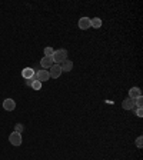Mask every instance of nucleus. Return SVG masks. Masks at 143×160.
<instances>
[{
    "label": "nucleus",
    "instance_id": "obj_1",
    "mask_svg": "<svg viewBox=\"0 0 143 160\" xmlns=\"http://www.w3.org/2000/svg\"><path fill=\"white\" fill-rule=\"evenodd\" d=\"M66 57H67V52L64 49H59V50H54V53H53V56H52V59H53V62H54V64H62L66 60Z\"/></svg>",
    "mask_w": 143,
    "mask_h": 160
},
{
    "label": "nucleus",
    "instance_id": "obj_10",
    "mask_svg": "<svg viewBox=\"0 0 143 160\" xmlns=\"http://www.w3.org/2000/svg\"><path fill=\"white\" fill-rule=\"evenodd\" d=\"M79 27L82 30H86L90 27V19L89 17H82V19L79 20Z\"/></svg>",
    "mask_w": 143,
    "mask_h": 160
},
{
    "label": "nucleus",
    "instance_id": "obj_18",
    "mask_svg": "<svg viewBox=\"0 0 143 160\" xmlns=\"http://www.w3.org/2000/svg\"><path fill=\"white\" fill-rule=\"evenodd\" d=\"M136 116H137V117H142V116H143V110H142V107H137V109H136Z\"/></svg>",
    "mask_w": 143,
    "mask_h": 160
},
{
    "label": "nucleus",
    "instance_id": "obj_3",
    "mask_svg": "<svg viewBox=\"0 0 143 160\" xmlns=\"http://www.w3.org/2000/svg\"><path fill=\"white\" fill-rule=\"evenodd\" d=\"M63 73L62 72V67H60V64H53V66L50 67V77H53V79H57V77H60V74Z\"/></svg>",
    "mask_w": 143,
    "mask_h": 160
},
{
    "label": "nucleus",
    "instance_id": "obj_16",
    "mask_svg": "<svg viewBox=\"0 0 143 160\" xmlns=\"http://www.w3.org/2000/svg\"><path fill=\"white\" fill-rule=\"evenodd\" d=\"M14 129H16L14 132H17V133H20V134H22V132H23V126H22L20 123H17L16 126H14Z\"/></svg>",
    "mask_w": 143,
    "mask_h": 160
},
{
    "label": "nucleus",
    "instance_id": "obj_6",
    "mask_svg": "<svg viewBox=\"0 0 143 160\" xmlns=\"http://www.w3.org/2000/svg\"><path fill=\"white\" fill-rule=\"evenodd\" d=\"M3 107L7 112H12V110H14V107H16V103H14L13 99H6L3 102Z\"/></svg>",
    "mask_w": 143,
    "mask_h": 160
},
{
    "label": "nucleus",
    "instance_id": "obj_7",
    "mask_svg": "<svg viewBox=\"0 0 143 160\" xmlns=\"http://www.w3.org/2000/svg\"><path fill=\"white\" fill-rule=\"evenodd\" d=\"M22 76H23V79H32V77L34 76V70L32 69V67H24L23 70H22Z\"/></svg>",
    "mask_w": 143,
    "mask_h": 160
},
{
    "label": "nucleus",
    "instance_id": "obj_4",
    "mask_svg": "<svg viewBox=\"0 0 143 160\" xmlns=\"http://www.w3.org/2000/svg\"><path fill=\"white\" fill-rule=\"evenodd\" d=\"M36 77H37V80L39 82H47V80L50 79V74H49V72L47 70H44V69H42V70H39V72H36Z\"/></svg>",
    "mask_w": 143,
    "mask_h": 160
},
{
    "label": "nucleus",
    "instance_id": "obj_8",
    "mask_svg": "<svg viewBox=\"0 0 143 160\" xmlns=\"http://www.w3.org/2000/svg\"><path fill=\"white\" fill-rule=\"evenodd\" d=\"M139 96H142V90H140L139 87H132V89L129 90V99L135 100L136 97H139Z\"/></svg>",
    "mask_w": 143,
    "mask_h": 160
},
{
    "label": "nucleus",
    "instance_id": "obj_17",
    "mask_svg": "<svg viewBox=\"0 0 143 160\" xmlns=\"http://www.w3.org/2000/svg\"><path fill=\"white\" fill-rule=\"evenodd\" d=\"M143 139H142V136H139V137H137V140H136V146L137 147H139V149H142V146H143Z\"/></svg>",
    "mask_w": 143,
    "mask_h": 160
},
{
    "label": "nucleus",
    "instance_id": "obj_9",
    "mask_svg": "<svg viewBox=\"0 0 143 160\" xmlns=\"http://www.w3.org/2000/svg\"><path fill=\"white\" fill-rule=\"evenodd\" d=\"M122 107L125 110H135V102L132 99H125L123 103H122Z\"/></svg>",
    "mask_w": 143,
    "mask_h": 160
},
{
    "label": "nucleus",
    "instance_id": "obj_15",
    "mask_svg": "<svg viewBox=\"0 0 143 160\" xmlns=\"http://www.w3.org/2000/svg\"><path fill=\"white\" fill-rule=\"evenodd\" d=\"M40 87H42V82H39V80H34L33 84H32V89H33V90H40Z\"/></svg>",
    "mask_w": 143,
    "mask_h": 160
},
{
    "label": "nucleus",
    "instance_id": "obj_12",
    "mask_svg": "<svg viewBox=\"0 0 143 160\" xmlns=\"http://www.w3.org/2000/svg\"><path fill=\"white\" fill-rule=\"evenodd\" d=\"M102 26V20L99 17H94V19H90V27H94V29H100Z\"/></svg>",
    "mask_w": 143,
    "mask_h": 160
},
{
    "label": "nucleus",
    "instance_id": "obj_13",
    "mask_svg": "<svg viewBox=\"0 0 143 160\" xmlns=\"http://www.w3.org/2000/svg\"><path fill=\"white\" fill-rule=\"evenodd\" d=\"M53 53H54V49L53 47H46V49H44V56H49V57H52L53 56Z\"/></svg>",
    "mask_w": 143,
    "mask_h": 160
},
{
    "label": "nucleus",
    "instance_id": "obj_5",
    "mask_svg": "<svg viewBox=\"0 0 143 160\" xmlns=\"http://www.w3.org/2000/svg\"><path fill=\"white\" fill-rule=\"evenodd\" d=\"M40 64H42V67H43L44 70H46V69H50V67L53 66L54 62H53V59H52V57L44 56V57H42V60H40Z\"/></svg>",
    "mask_w": 143,
    "mask_h": 160
},
{
    "label": "nucleus",
    "instance_id": "obj_14",
    "mask_svg": "<svg viewBox=\"0 0 143 160\" xmlns=\"http://www.w3.org/2000/svg\"><path fill=\"white\" fill-rule=\"evenodd\" d=\"M133 102H135V106H136V107H142V106H143V97H142V96L136 97Z\"/></svg>",
    "mask_w": 143,
    "mask_h": 160
},
{
    "label": "nucleus",
    "instance_id": "obj_2",
    "mask_svg": "<svg viewBox=\"0 0 143 160\" xmlns=\"http://www.w3.org/2000/svg\"><path fill=\"white\" fill-rule=\"evenodd\" d=\"M9 142L13 146H20L22 144V134L17 133V132H13V133L9 136Z\"/></svg>",
    "mask_w": 143,
    "mask_h": 160
},
{
    "label": "nucleus",
    "instance_id": "obj_11",
    "mask_svg": "<svg viewBox=\"0 0 143 160\" xmlns=\"http://www.w3.org/2000/svg\"><path fill=\"white\" fill-rule=\"evenodd\" d=\"M60 67H62V72H70V70L73 69V62L66 59L63 63L60 64Z\"/></svg>",
    "mask_w": 143,
    "mask_h": 160
}]
</instances>
